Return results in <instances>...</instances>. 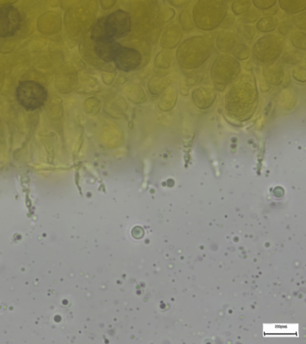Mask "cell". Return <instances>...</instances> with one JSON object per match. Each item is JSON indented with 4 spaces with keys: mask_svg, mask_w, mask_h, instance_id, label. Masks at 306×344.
Listing matches in <instances>:
<instances>
[{
    "mask_svg": "<svg viewBox=\"0 0 306 344\" xmlns=\"http://www.w3.org/2000/svg\"><path fill=\"white\" fill-rule=\"evenodd\" d=\"M257 96L255 85L241 80L228 93L227 110L231 115L245 120L254 111Z\"/></svg>",
    "mask_w": 306,
    "mask_h": 344,
    "instance_id": "6da1fadb",
    "label": "cell"
},
{
    "mask_svg": "<svg viewBox=\"0 0 306 344\" xmlns=\"http://www.w3.org/2000/svg\"><path fill=\"white\" fill-rule=\"evenodd\" d=\"M253 4L258 9L266 10L273 8L276 5V1H254L252 2Z\"/></svg>",
    "mask_w": 306,
    "mask_h": 344,
    "instance_id": "cb8c5ba5",
    "label": "cell"
},
{
    "mask_svg": "<svg viewBox=\"0 0 306 344\" xmlns=\"http://www.w3.org/2000/svg\"><path fill=\"white\" fill-rule=\"evenodd\" d=\"M305 39L306 36L304 33L295 32L291 35V41L294 46L301 50H305Z\"/></svg>",
    "mask_w": 306,
    "mask_h": 344,
    "instance_id": "d6986e66",
    "label": "cell"
},
{
    "mask_svg": "<svg viewBox=\"0 0 306 344\" xmlns=\"http://www.w3.org/2000/svg\"><path fill=\"white\" fill-rule=\"evenodd\" d=\"M301 56L297 52H286L282 58L284 64L296 65L301 61Z\"/></svg>",
    "mask_w": 306,
    "mask_h": 344,
    "instance_id": "7402d4cb",
    "label": "cell"
},
{
    "mask_svg": "<svg viewBox=\"0 0 306 344\" xmlns=\"http://www.w3.org/2000/svg\"><path fill=\"white\" fill-rule=\"evenodd\" d=\"M22 19L17 9L12 5L0 7V37L15 36L22 26Z\"/></svg>",
    "mask_w": 306,
    "mask_h": 344,
    "instance_id": "ba28073f",
    "label": "cell"
},
{
    "mask_svg": "<svg viewBox=\"0 0 306 344\" xmlns=\"http://www.w3.org/2000/svg\"><path fill=\"white\" fill-rule=\"evenodd\" d=\"M116 68L121 71H133L142 64V55L134 48L122 46L119 48L113 60Z\"/></svg>",
    "mask_w": 306,
    "mask_h": 344,
    "instance_id": "9c48e42d",
    "label": "cell"
},
{
    "mask_svg": "<svg viewBox=\"0 0 306 344\" xmlns=\"http://www.w3.org/2000/svg\"><path fill=\"white\" fill-rule=\"evenodd\" d=\"M281 9L284 11L289 14H296L305 11L306 9L305 0H298V1H279Z\"/></svg>",
    "mask_w": 306,
    "mask_h": 344,
    "instance_id": "5bb4252c",
    "label": "cell"
},
{
    "mask_svg": "<svg viewBox=\"0 0 306 344\" xmlns=\"http://www.w3.org/2000/svg\"><path fill=\"white\" fill-rule=\"evenodd\" d=\"M131 15L122 10H118L105 17V27L110 39L124 37L131 32Z\"/></svg>",
    "mask_w": 306,
    "mask_h": 344,
    "instance_id": "52a82bcc",
    "label": "cell"
},
{
    "mask_svg": "<svg viewBox=\"0 0 306 344\" xmlns=\"http://www.w3.org/2000/svg\"><path fill=\"white\" fill-rule=\"evenodd\" d=\"M277 10L278 9H277V7H273V8L269 9L263 10V15L265 16L274 15L277 13Z\"/></svg>",
    "mask_w": 306,
    "mask_h": 344,
    "instance_id": "83f0119b",
    "label": "cell"
},
{
    "mask_svg": "<svg viewBox=\"0 0 306 344\" xmlns=\"http://www.w3.org/2000/svg\"><path fill=\"white\" fill-rule=\"evenodd\" d=\"M261 13L259 10L252 9L249 10L248 12L243 15L240 19V20L243 23H251L256 22L258 20Z\"/></svg>",
    "mask_w": 306,
    "mask_h": 344,
    "instance_id": "ffe728a7",
    "label": "cell"
},
{
    "mask_svg": "<svg viewBox=\"0 0 306 344\" xmlns=\"http://www.w3.org/2000/svg\"><path fill=\"white\" fill-rule=\"evenodd\" d=\"M293 76L294 79L298 82L305 83L306 80L305 66H301L294 70Z\"/></svg>",
    "mask_w": 306,
    "mask_h": 344,
    "instance_id": "603a6c76",
    "label": "cell"
},
{
    "mask_svg": "<svg viewBox=\"0 0 306 344\" xmlns=\"http://www.w3.org/2000/svg\"><path fill=\"white\" fill-rule=\"evenodd\" d=\"M283 50V41L274 35H267L260 38L253 47V57L256 62L269 66L279 57Z\"/></svg>",
    "mask_w": 306,
    "mask_h": 344,
    "instance_id": "8992f818",
    "label": "cell"
},
{
    "mask_svg": "<svg viewBox=\"0 0 306 344\" xmlns=\"http://www.w3.org/2000/svg\"><path fill=\"white\" fill-rule=\"evenodd\" d=\"M235 21L236 19L234 16L231 15L228 16L224 19L222 23H221V28H223V29H228V28L233 26Z\"/></svg>",
    "mask_w": 306,
    "mask_h": 344,
    "instance_id": "4316f807",
    "label": "cell"
},
{
    "mask_svg": "<svg viewBox=\"0 0 306 344\" xmlns=\"http://www.w3.org/2000/svg\"><path fill=\"white\" fill-rule=\"evenodd\" d=\"M235 44V37L231 33H221L217 38V47L221 52L227 53L231 51L234 48Z\"/></svg>",
    "mask_w": 306,
    "mask_h": 344,
    "instance_id": "4fadbf2b",
    "label": "cell"
},
{
    "mask_svg": "<svg viewBox=\"0 0 306 344\" xmlns=\"http://www.w3.org/2000/svg\"><path fill=\"white\" fill-rule=\"evenodd\" d=\"M277 26L278 20L276 17L273 16L262 17L256 23V27L263 33L272 32L276 30Z\"/></svg>",
    "mask_w": 306,
    "mask_h": 344,
    "instance_id": "9a60e30c",
    "label": "cell"
},
{
    "mask_svg": "<svg viewBox=\"0 0 306 344\" xmlns=\"http://www.w3.org/2000/svg\"><path fill=\"white\" fill-rule=\"evenodd\" d=\"M180 22L183 28L185 30H192L194 28L192 20L191 9H185L181 13Z\"/></svg>",
    "mask_w": 306,
    "mask_h": 344,
    "instance_id": "e0dca14e",
    "label": "cell"
},
{
    "mask_svg": "<svg viewBox=\"0 0 306 344\" xmlns=\"http://www.w3.org/2000/svg\"><path fill=\"white\" fill-rule=\"evenodd\" d=\"M17 101L27 111H34L43 107L48 100L46 89L33 80L22 81L16 90Z\"/></svg>",
    "mask_w": 306,
    "mask_h": 344,
    "instance_id": "277c9868",
    "label": "cell"
},
{
    "mask_svg": "<svg viewBox=\"0 0 306 344\" xmlns=\"http://www.w3.org/2000/svg\"><path fill=\"white\" fill-rule=\"evenodd\" d=\"M306 13L305 12L300 14L294 17L293 22L295 26H296L300 30H305L306 28Z\"/></svg>",
    "mask_w": 306,
    "mask_h": 344,
    "instance_id": "d4e9b609",
    "label": "cell"
},
{
    "mask_svg": "<svg viewBox=\"0 0 306 344\" xmlns=\"http://www.w3.org/2000/svg\"><path fill=\"white\" fill-rule=\"evenodd\" d=\"M192 97L196 106L205 110L212 106L216 100L217 93L210 87H201L194 90Z\"/></svg>",
    "mask_w": 306,
    "mask_h": 344,
    "instance_id": "8fae6325",
    "label": "cell"
},
{
    "mask_svg": "<svg viewBox=\"0 0 306 344\" xmlns=\"http://www.w3.org/2000/svg\"><path fill=\"white\" fill-rule=\"evenodd\" d=\"M263 75L266 82L274 86H279L284 78V71L280 65L266 66L263 69Z\"/></svg>",
    "mask_w": 306,
    "mask_h": 344,
    "instance_id": "7c38bea8",
    "label": "cell"
},
{
    "mask_svg": "<svg viewBox=\"0 0 306 344\" xmlns=\"http://www.w3.org/2000/svg\"><path fill=\"white\" fill-rule=\"evenodd\" d=\"M249 48L247 45L241 43L235 48L233 55L239 60L244 61L249 58Z\"/></svg>",
    "mask_w": 306,
    "mask_h": 344,
    "instance_id": "44dd1931",
    "label": "cell"
},
{
    "mask_svg": "<svg viewBox=\"0 0 306 344\" xmlns=\"http://www.w3.org/2000/svg\"><path fill=\"white\" fill-rule=\"evenodd\" d=\"M209 41L205 37L196 36L189 38L179 47L177 59L179 64L186 69L200 67L211 54Z\"/></svg>",
    "mask_w": 306,
    "mask_h": 344,
    "instance_id": "7a4b0ae2",
    "label": "cell"
},
{
    "mask_svg": "<svg viewBox=\"0 0 306 344\" xmlns=\"http://www.w3.org/2000/svg\"><path fill=\"white\" fill-rule=\"evenodd\" d=\"M122 45L115 40H107L96 42L94 51L98 57L105 62L113 61L119 48Z\"/></svg>",
    "mask_w": 306,
    "mask_h": 344,
    "instance_id": "30bf717a",
    "label": "cell"
},
{
    "mask_svg": "<svg viewBox=\"0 0 306 344\" xmlns=\"http://www.w3.org/2000/svg\"><path fill=\"white\" fill-rule=\"evenodd\" d=\"M256 35L254 28L252 26H245L238 28V36L241 40L251 41Z\"/></svg>",
    "mask_w": 306,
    "mask_h": 344,
    "instance_id": "2e32d148",
    "label": "cell"
},
{
    "mask_svg": "<svg viewBox=\"0 0 306 344\" xmlns=\"http://www.w3.org/2000/svg\"><path fill=\"white\" fill-rule=\"evenodd\" d=\"M226 2L199 1L193 10V19L200 30L211 31L219 27L226 18Z\"/></svg>",
    "mask_w": 306,
    "mask_h": 344,
    "instance_id": "3957f363",
    "label": "cell"
},
{
    "mask_svg": "<svg viewBox=\"0 0 306 344\" xmlns=\"http://www.w3.org/2000/svg\"><path fill=\"white\" fill-rule=\"evenodd\" d=\"M240 71V64L236 59L228 56H221L216 59L211 68V76L216 89L223 92L227 84L238 79Z\"/></svg>",
    "mask_w": 306,
    "mask_h": 344,
    "instance_id": "5b68a950",
    "label": "cell"
},
{
    "mask_svg": "<svg viewBox=\"0 0 306 344\" xmlns=\"http://www.w3.org/2000/svg\"><path fill=\"white\" fill-rule=\"evenodd\" d=\"M293 28V23L291 21H284L279 24L278 30L279 33L284 36H286L289 33L290 31Z\"/></svg>",
    "mask_w": 306,
    "mask_h": 344,
    "instance_id": "484cf974",
    "label": "cell"
},
{
    "mask_svg": "<svg viewBox=\"0 0 306 344\" xmlns=\"http://www.w3.org/2000/svg\"><path fill=\"white\" fill-rule=\"evenodd\" d=\"M250 1H234L232 4V10L236 15H240L248 11L251 8Z\"/></svg>",
    "mask_w": 306,
    "mask_h": 344,
    "instance_id": "ac0fdd59",
    "label": "cell"
}]
</instances>
